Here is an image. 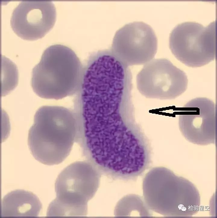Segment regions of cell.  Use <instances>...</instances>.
Returning a JSON list of instances; mask_svg holds the SVG:
<instances>
[{"label":"cell","mask_w":217,"mask_h":218,"mask_svg":"<svg viewBox=\"0 0 217 218\" xmlns=\"http://www.w3.org/2000/svg\"><path fill=\"white\" fill-rule=\"evenodd\" d=\"M77 134L74 113L63 107L43 106L34 115L29 130L28 146L37 161L47 165H58L69 155Z\"/></svg>","instance_id":"1"},{"label":"cell","mask_w":217,"mask_h":218,"mask_svg":"<svg viewBox=\"0 0 217 218\" xmlns=\"http://www.w3.org/2000/svg\"><path fill=\"white\" fill-rule=\"evenodd\" d=\"M143 191L149 209L163 216L190 217L199 210L200 196L195 186L165 167L153 168L146 174Z\"/></svg>","instance_id":"2"},{"label":"cell","mask_w":217,"mask_h":218,"mask_svg":"<svg viewBox=\"0 0 217 218\" xmlns=\"http://www.w3.org/2000/svg\"><path fill=\"white\" fill-rule=\"evenodd\" d=\"M82 66L71 49L61 44L48 47L32 70L31 85L39 97L58 100L74 94L82 82Z\"/></svg>","instance_id":"3"},{"label":"cell","mask_w":217,"mask_h":218,"mask_svg":"<svg viewBox=\"0 0 217 218\" xmlns=\"http://www.w3.org/2000/svg\"><path fill=\"white\" fill-rule=\"evenodd\" d=\"M101 175L87 161L70 165L56 178V198L49 204L48 209L56 216H86L87 202L98 190Z\"/></svg>","instance_id":"4"},{"label":"cell","mask_w":217,"mask_h":218,"mask_svg":"<svg viewBox=\"0 0 217 218\" xmlns=\"http://www.w3.org/2000/svg\"><path fill=\"white\" fill-rule=\"evenodd\" d=\"M169 48L175 57L190 67H200L215 56V22L204 26L194 21L176 26L170 34Z\"/></svg>","instance_id":"5"},{"label":"cell","mask_w":217,"mask_h":218,"mask_svg":"<svg viewBox=\"0 0 217 218\" xmlns=\"http://www.w3.org/2000/svg\"><path fill=\"white\" fill-rule=\"evenodd\" d=\"M186 73L166 58L153 59L144 64L137 75V88L146 98L173 99L187 89Z\"/></svg>","instance_id":"6"},{"label":"cell","mask_w":217,"mask_h":218,"mask_svg":"<svg viewBox=\"0 0 217 218\" xmlns=\"http://www.w3.org/2000/svg\"><path fill=\"white\" fill-rule=\"evenodd\" d=\"M157 46V37L151 27L143 22L134 21L117 30L111 50L129 66L145 64L152 60Z\"/></svg>","instance_id":"7"},{"label":"cell","mask_w":217,"mask_h":218,"mask_svg":"<svg viewBox=\"0 0 217 218\" xmlns=\"http://www.w3.org/2000/svg\"><path fill=\"white\" fill-rule=\"evenodd\" d=\"M179 127L183 136L192 143L206 146L215 141V107L214 102L204 97L191 100L182 108Z\"/></svg>","instance_id":"8"},{"label":"cell","mask_w":217,"mask_h":218,"mask_svg":"<svg viewBox=\"0 0 217 218\" xmlns=\"http://www.w3.org/2000/svg\"><path fill=\"white\" fill-rule=\"evenodd\" d=\"M56 15L52 1H21L12 12L10 25L21 38L35 40L43 37L53 27Z\"/></svg>","instance_id":"9"},{"label":"cell","mask_w":217,"mask_h":218,"mask_svg":"<svg viewBox=\"0 0 217 218\" xmlns=\"http://www.w3.org/2000/svg\"><path fill=\"white\" fill-rule=\"evenodd\" d=\"M42 208L37 196L33 193L21 189L12 191L1 201V217H37Z\"/></svg>","instance_id":"10"},{"label":"cell","mask_w":217,"mask_h":218,"mask_svg":"<svg viewBox=\"0 0 217 218\" xmlns=\"http://www.w3.org/2000/svg\"><path fill=\"white\" fill-rule=\"evenodd\" d=\"M114 215L116 217H150L152 214L141 197L130 194L124 196L118 202L114 210Z\"/></svg>","instance_id":"11"}]
</instances>
